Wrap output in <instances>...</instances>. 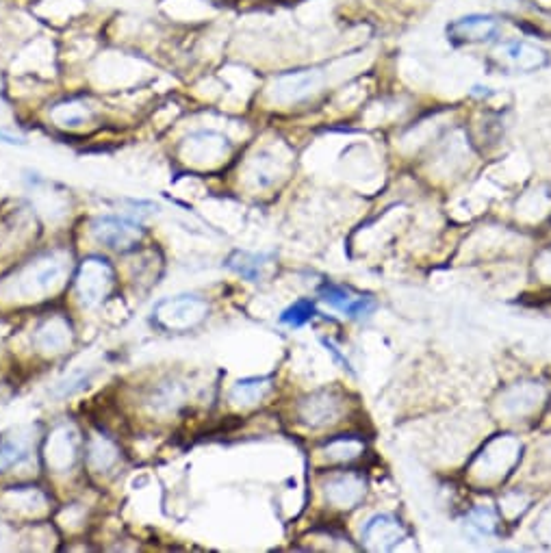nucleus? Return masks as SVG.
<instances>
[{
  "instance_id": "nucleus-17",
  "label": "nucleus",
  "mask_w": 551,
  "mask_h": 553,
  "mask_svg": "<svg viewBox=\"0 0 551 553\" xmlns=\"http://www.w3.org/2000/svg\"><path fill=\"white\" fill-rule=\"evenodd\" d=\"M406 536L404 525L391 514H376L363 527V540L371 551H389Z\"/></svg>"
},
{
  "instance_id": "nucleus-21",
  "label": "nucleus",
  "mask_w": 551,
  "mask_h": 553,
  "mask_svg": "<svg viewBox=\"0 0 551 553\" xmlns=\"http://www.w3.org/2000/svg\"><path fill=\"white\" fill-rule=\"evenodd\" d=\"M96 118V111L92 105H87L85 100L72 98V100H63L59 105L53 107L50 111V120H53L59 128H68V131H74V128H81L89 124Z\"/></svg>"
},
{
  "instance_id": "nucleus-26",
  "label": "nucleus",
  "mask_w": 551,
  "mask_h": 553,
  "mask_svg": "<svg viewBox=\"0 0 551 553\" xmlns=\"http://www.w3.org/2000/svg\"><path fill=\"white\" fill-rule=\"evenodd\" d=\"M315 317V306L313 302L309 300H300L296 304H291L287 311H283V315H280V321L287 326H293V328H300L304 324H309V321Z\"/></svg>"
},
{
  "instance_id": "nucleus-15",
  "label": "nucleus",
  "mask_w": 551,
  "mask_h": 553,
  "mask_svg": "<svg viewBox=\"0 0 551 553\" xmlns=\"http://www.w3.org/2000/svg\"><path fill=\"white\" fill-rule=\"evenodd\" d=\"M187 397H189V387L185 380L163 378L150 389L146 397V406L150 408V413L165 417L176 413V410L187 402Z\"/></svg>"
},
{
  "instance_id": "nucleus-2",
  "label": "nucleus",
  "mask_w": 551,
  "mask_h": 553,
  "mask_svg": "<svg viewBox=\"0 0 551 553\" xmlns=\"http://www.w3.org/2000/svg\"><path fill=\"white\" fill-rule=\"evenodd\" d=\"M521 458V443L512 434L495 436L471 462V478L480 484L502 482Z\"/></svg>"
},
{
  "instance_id": "nucleus-14",
  "label": "nucleus",
  "mask_w": 551,
  "mask_h": 553,
  "mask_svg": "<svg viewBox=\"0 0 551 553\" xmlns=\"http://www.w3.org/2000/svg\"><path fill=\"white\" fill-rule=\"evenodd\" d=\"M298 415L302 423L309 428H324L335 423L341 415V400L332 391H317L304 397L298 406Z\"/></svg>"
},
{
  "instance_id": "nucleus-16",
  "label": "nucleus",
  "mask_w": 551,
  "mask_h": 553,
  "mask_svg": "<svg viewBox=\"0 0 551 553\" xmlns=\"http://www.w3.org/2000/svg\"><path fill=\"white\" fill-rule=\"evenodd\" d=\"M33 432L35 428L31 426H20L7 432L3 439H0V473L20 467L31 458L35 445Z\"/></svg>"
},
{
  "instance_id": "nucleus-29",
  "label": "nucleus",
  "mask_w": 551,
  "mask_h": 553,
  "mask_svg": "<svg viewBox=\"0 0 551 553\" xmlns=\"http://www.w3.org/2000/svg\"><path fill=\"white\" fill-rule=\"evenodd\" d=\"M87 382H89V374H83V371H81V374H76V376H72L70 380L61 382V387H59L57 395H61V397L72 395L74 391H79V389L87 387Z\"/></svg>"
},
{
  "instance_id": "nucleus-6",
  "label": "nucleus",
  "mask_w": 551,
  "mask_h": 553,
  "mask_svg": "<svg viewBox=\"0 0 551 553\" xmlns=\"http://www.w3.org/2000/svg\"><path fill=\"white\" fill-rule=\"evenodd\" d=\"M233 146L226 135L215 131H196L183 139L181 159L200 170H213L228 161Z\"/></svg>"
},
{
  "instance_id": "nucleus-22",
  "label": "nucleus",
  "mask_w": 551,
  "mask_h": 553,
  "mask_svg": "<svg viewBox=\"0 0 551 553\" xmlns=\"http://www.w3.org/2000/svg\"><path fill=\"white\" fill-rule=\"evenodd\" d=\"M280 167H283V161H280L269 148H263L252 157V161L248 165V174L256 187L265 189V187H272L276 183Z\"/></svg>"
},
{
  "instance_id": "nucleus-10",
  "label": "nucleus",
  "mask_w": 551,
  "mask_h": 553,
  "mask_svg": "<svg viewBox=\"0 0 551 553\" xmlns=\"http://www.w3.org/2000/svg\"><path fill=\"white\" fill-rule=\"evenodd\" d=\"M324 83V72L317 68L291 70L278 74L272 83V100L278 105H296L311 98Z\"/></svg>"
},
{
  "instance_id": "nucleus-5",
  "label": "nucleus",
  "mask_w": 551,
  "mask_h": 553,
  "mask_svg": "<svg viewBox=\"0 0 551 553\" xmlns=\"http://www.w3.org/2000/svg\"><path fill=\"white\" fill-rule=\"evenodd\" d=\"M83 439L74 423H59L46 434L42 456L50 473H70L81 458Z\"/></svg>"
},
{
  "instance_id": "nucleus-28",
  "label": "nucleus",
  "mask_w": 551,
  "mask_h": 553,
  "mask_svg": "<svg viewBox=\"0 0 551 553\" xmlns=\"http://www.w3.org/2000/svg\"><path fill=\"white\" fill-rule=\"evenodd\" d=\"M534 272L538 278H541V282L551 285V248L538 254V259L534 263Z\"/></svg>"
},
{
  "instance_id": "nucleus-8",
  "label": "nucleus",
  "mask_w": 551,
  "mask_h": 553,
  "mask_svg": "<svg viewBox=\"0 0 551 553\" xmlns=\"http://www.w3.org/2000/svg\"><path fill=\"white\" fill-rule=\"evenodd\" d=\"M493 63L506 74H530L543 70L549 63V55L536 44L508 40L493 50Z\"/></svg>"
},
{
  "instance_id": "nucleus-23",
  "label": "nucleus",
  "mask_w": 551,
  "mask_h": 553,
  "mask_svg": "<svg viewBox=\"0 0 551 553\" xmlns=\"http://www.w3.org/2000/svg\"><path fill=\"white\" fill-rule=\"evenodd\" d=\"M272 378H243L230 389V402L241 408L261 404L272 391Z\"/></svg>"
},
{
  "instance_id": "nucleus-13",
  "label": "nucleus",
  "mask_w": 551,
  "mask_h": 553,
  "mask_svg": "<svg viewBox=\"0 0 551 553\" xmlns=\"http://www.w3.org/2000/svg\"><path fill=\"white\" fill-rule=\"evenodd\" d=\"M499 33V20L495 16L471 14L447 24V37L454 44H484L495 40Z\"/></svg>"
},
{
  "instance_id": "nucleus-18",
  "label": "nucleus",
  "mask_w": 551,
  "mask_h": 553,
  "mask_svg": "<svg viewBox=\"0 0 551 553\" xmlns=\"http://www.w3.org/2000/svg\"><path fill=\"white\" fill-rule=\"evenodd\" d=\"M545 400V389L536 382H521L502 393V413L508 417H525L534 413Z\"/></svg>"
},
{
  "instance_id": "nucleus-1",
  "label": "nucleus",
  "mask_w": 551,
  "mask_h": 553,
  "mask_svg": "<svg viewBox=\"0 0 551 553\" xmlns=\"http://www.w3.org/2000/svg\"><path fill=\"white\" fill-rule=\"evenodd\" d=\"M72 269L70 252H46L20 267L14 276H9L5 285L0 287V293L16 302H44L66 289Z\"/></svg>"
},
{
  "instance_id": "nucleus-12",
  "label": "nucleus",
  "mask_w": 551,
  "mask_h": 553,
  "mask_svg": "<svg viewBox=\"0 0 551 553\" xmlns=\"http://www.w3.org/2000/svg\"><path fill=\"white\" fill-rule=\"evenodd\" d=\"M365 491H367L365 478L352 471L330 475L324 484L326 501L332 508H339V510H350L361 504Z\"/></svg>"
},
{
  "instance_id": "nucleus-27",
  "label": "nucleus",
  "mask_w": 551,
  "mask_h": 553,
  "mask_svg": "<svg viewBox=\"0 0 551 553\" xmlns=\"http://www.w3.org/2000/svg\"><path fill=\"white\" fill-rule=\"evenodd\" d=\"M469 525L476 530L478 534H484V536H491L495 534L497 530V519L495 514L489 510V508H476L471 514H469Z\"/></svg>"
},
{
  "instance_id": "nucleus-24",
  "label": "nucleus",
  "mask_w": 551,
  "mask_h": 553,
  "mask_svg": "<svg viewBox=\"0 0 551 553\" xmlns=\"http://www.w3.org/2000/svg\"><path fill=\"white\" fill-rule=\"evenodd\" d=\"M269 261L265 254H250V252H235L228 259V267L235 269V272L243 278L256 282L261 278V269Z\"/></svg>"
},
{
  "instance_id": "nucleus-7",
  "label": "nucleus",
  "mask_w": 551,
  "mask_h": 553,
  "mask_svg": "<svg viewBox=\"0 0 551 553\" xmlns=\"http://www.w3.org/2000/svg\"><path fill=\"white\" fill-rule=\"evenodd\" d=\"M50 504H53V499L42 486L35 484L9 486L0 493V508L22 521L46 519L50 514Z\"/></svg>"
},
{
  "instance_id": "nucleus-25",
  "label": "nucleus",
  "mask_w": 551,
  "mask_h": 553,
  "mask_svg": "<svg viewBox=\"0 0 551 553\" xmlns=\"http://www.w3.org/2000/svg\"><path fill=\"white\" fill-rule=\"evenodd\" d=\"M363 441L354 439V436H339V439H332L324 447V456L328 460H337V462H348L354 460L363 454Z\"/></svg>"
},
{
  "instance_id": "nucleus-32",
  "label": "nucleus",
  "mask_w": 551,
  "mask_h": 553,
  "mask_svg": "<svg viewBox=\"0 0 551 553\" xmlns=\"http://www.w3.org/2000/svg\"><path fill=\"white\" fill-rule=\"evenodd\" d=\"M0 141H5V144H20V139L11 137V135H7V133H3V131H0Z\"/></svg>"
},
{
  "instance_id": "nucleus-4",
  "label": "nucleus",
  "mask_w": 551,
  "mask_h": 553,
  "mask_svg": "<svg viewBox=\"0 0 551 553\" xmlns=\"http://www.w3.org/2000/svg\"><path fill=\"white\" fill-rule=\"evenodd\" d=\"M115 289V269L102 256H89L74 274V291L79 302L87 308L100 306Z\"/></svg>"
},
{
  "instance_id": "nucleus-3",
  "label": "nucleus",
  "mask_w": 551,
  "mask_h": 553,
  "mask_svg": "<svg viewBox=\"0 0 551 553\" xmlns=\"http://www.w3.org/2000/svg\"><path fill=\"white\" fill-rule=\"evenodd\" d=\"M211 304L194 293L174 295V298L161 300L155 308V324L172 334H185L196 330L207 321Z\"/></svg>"
},
{
  "instance_id": "nucleus-20",
  "label": "nucleus",
  "mask_w": 551,
  "mask_h": 553,
  "mask_svg": "<svg viewBox=\"0 0 551 553\" xmlns=\"http://www.w3.org/2000/svg\"><path fill=\"white\" fill-rule=\"evenodd\" d=\"M322 300L330 304L337 311L350 315V317H367L374 313L376 302L371 298H361V295H352V291L337 287V285H324L322 287Z\"/></svg>"
},
{
  "instance_id": "nucleus-31",
  "label": "nucleus",
  "mask_w": 551,
  "mask_h": 553,
  "mask_svg": "<svg viewBox=\"0 0 551 553\" xmlns=\"http://www.w3.org/2000/svg\"><path fill=\"white\" fill-rule=\"evenodd\" d=\"M5 540H9V527L5 523H0V549L5 547Z\"/></svg>"
},
{
  "instance_id": "nucleus-19",
  "label": "nucleus",
  "mask_w": 551,
  "mask_h": 553,
  "mask_svg": "<svg viewBox=\"0 0 551 553\" xmlns=\"http://www.w3.org/2000/svg\"><path fill=\"white\" fill-rule=\"evenodd\" d=\"M85 462L92 473H109L120 462V447L105 432H94L85 443Z\"/></svg>"
},
{
  "instance_id": "nucleus-11",
  "label": "nucleus",
  "mask_w": 551,
  "mask_h": 553,
  "mask_svg": "<svg viewBox=\"0 0 551 553\" xmlns=\"http://www.w3.org/2000/svg\"><path fill=\"white\" fill-rule=\"evenodd\" d=\"M74 345V328L70 319L61 313L48 315L33 330V347L44 356L66 354Z\"/></svg>"
},
{
  "instance_id": "nucleus-9",
  "label": "nucleus",
  "mask_w": 551,
  "mask_h": 553,
  "mask_svg": "<svg viewBox=\"0 0 551 553\" xmlns=\"http://www.w3.org/2000/svg\"><path fill=\"white\" fill-rule=\"evenodd\" d=\"M92 237L113 252H128L137 248V243L144 239V228L128 217L102 215L92 222Z\"/></svg>"
},
{
  "instance_id": "nucleus-30",
  "label": "nucleus",
  "mask_w": 551,
  "mask_h": 553,
  "mask_svg": "<svg viewBox=\"0 0 551 553\" xmlns=\"http://www.w3.org/2000/svg\"><path fill=\"white\" fill-rule=\"evenodd\" d=\"M536 536L543 540V543L551 545V506L545 508V512L541 514V519L536 523Z\"/></svg>"
}]
</instances>
